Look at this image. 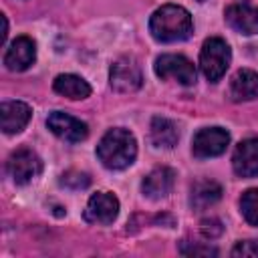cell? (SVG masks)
<instances>
[{"label": "cell", "mask_w": 258, "mask_h": 258, "mask_svg": "<svg viewBox=\"0 0 258 258\" xmlns=\"http://www.w3.org/2000/svg\"><path fill=\"white\" fill-rule=\"evenodd\" d=\"M149 32L157 42H179L191 36V14L179 4H163L149 18Z\"/></svg>", "instance_id": "6da1fadb"}, {"label": "cell", "mask_w": 258, "mask_h": 258, "mask_svg": "<svg viewBox=\"0 0 258 258\" xmlns=\"http://www.w3.org/2000/svg\"><path fill=\"white\" fill-rule=\"evenodd\" d=\"M97 157L103 163V167H107V169L129 167L137 157L135 135L123 127L109 129L97 145Z\"/></svg>", "instance_id": "7a4b0ae2"}, {"label": "cell", "mask_w": 258, "mask_h": 258, "mask_svg": "<svg viewBox=\"0 0 258 258\" xmlns=\"http://www.w3.org/2000/svg\"><path fill=\"white\" fill-rule=\"evenodd\" d=\"M230 60H232V50L224 38L210 36L204 40L200 50V69L210 83H218L226 75Z\"/></svg>", "instance_id": "3957f363"}, {"label": "cell", "mask_w": 258, "mask_h": 258, "mask_svg": "<svg viewBox=\"0 0 258 258\" xmlns=\"http://www.w3.org/2000/svg\"><path fill=\"white\" fill-rule=\"evenodd\" d=\"M109 85L117 93H135L137 89H141L143 73L139 62L129 54H123L113 60L109 69Z\"/></svg>", "instance_id": "277c9868"}, {"label": "cell", "mask_w": 258, "mask_h": 258, "mask_svg": "<svg viewBox=\"0 0 258 258\" xmlns=\"http://www.w3.org/2000/svg\"><path fill=\"white\" fill-rule=\"evenodd\" d=\"M153 71L159 79H171L183 87H191L198 79L194 62L183 54H161L155 58Z\"/></svg>", "instance_id": "5b68a950"}, {"label": "cell", "mask_w": 258, "mask_h": 258, "mask_svg": "<svg viewBox=\"0 0 258 258\" xmlns=\"http://www.w3.org/2000/svg\"><path fill=\"white\" fill-rule=\"evenodd\" d=\"M6 171L12 177V181L16 185H24L28 181H32L34 177L40 175L42 171V159L32 151V149H16L8 161H6Z\"/></svg>", "instance_id": "8992f818"}, {"label": "cell", "mask_w": 258, "mask_h": 258, "mask_svg": "<svg viewBox=\"0 0 258 258\" xmlns=\"http://www.w3.org/2000/svg\"><path fill=\"white\" fill-rule=\"evenodd\" d=\"M230 143V133L224 127H204L191 139V153L198 159L222 155Z\"/></svg>", "instance_id": "52a82bcc"}, {"label": "cell", "mask_w": 258, "mask_h": 258, "mask_svg": "<svg viewBox=\"0 0 258 258\" xmlns=\"http://www.w3.org/2000/svg\"><path fill=\"white\" fill-rule=\"evenodd\" d=\"M46 127L50 129L52 135H56L67 143H81L89 137V125L62 111H52L46 117Z\"/></svg>", "instance_id": "ba28073f"}, {"label": "cell", "mask_w": 258, "mask_h": 258, "mask_svg": "<svg viewBox=\"0 0 258 258\" xmlns=\"http://www.w3.org/2000/svg\"><path fill=\"white\" fill-rule=\"evenodd\" d=\"M119 216V200L111 191H97L89 198L85 208V220L97 226H109Z\"/></svg>", "instance_id": "9c48e42d"}, {"label": "cell", "mask_w": 258, "mask_h": 258, "mask_svg": "<svg viewBox=\"0 0 258 258\" xmlns=\"http://www.w3.org/2000/svg\"><path fill=\"white\" fill-rule=\"evenodd\" d=\"M36 60V42L30 36H16L4 52V64L12 73L30 69Z\"/></svg>", "instance_id": "30bf717a"}, {"label": "cell", "mask_w": 258, "mask_h": 258, "mask_svg": "<svg viewBox=\"0 0 258 258\" xmlns=\"http://www.w3.org/2000/svg\"><path fill=\"white\" fill-rule=\"evenodd\" d=\"M32 117V109L22 101H4L0 105V127L6 135L20 133Z\"/></svg>", "instance_id": "8fae6325"}, {"label": "cell", "mask_w": 258, "mask_h": 258, "mask_svg": "<svg viewBox=\"0 0 258 258\" xmlns=\"http://www.w3.org/2000/svg\"><path fill=\"white\" fill-rule=\"evenodd\" d=\"M232 167L240 177L258 175V137H248L236 145L232 155Z\"/></svg>", "instance_id": "7c38bea8"}, {"label": "cell", "mask_w": 258, "mask_h": 258, "mask_svg": "<svg viewBox=\"0 0 258 258\" xmlns=\"http://www.w3.org/2000/svg\"><path fill=\"white\" fill-rule=\"evenodd\" d=\"M224 18L228 26L240 34H258V6L232 4L224 10Z\"/></svg>", "instance_id": "4fadbf2b"}, {"label": "cell", "mask_w": 258, "mask_h": 258, "mask_svg": "<svg viewBox=\"0 0 258 258\" xmlns=\"http://www.w3.org/2000/svg\"><path fill=\"white\" fill-rule=\"evenodd\" d=\"M173 183H175V171H173L171 167L161 165V167L151 169V171L143 177V181H141V191H143V196L149 198V200H161V198H165V196L171 191Z\"/></svg>", "instance_id": "5bb4252c"}, {"label": "cell", "mask_w": 258, "mask_h": 258, "mask_svg": "<svg viewBox=\"0 0 258 258\" xmlns=\"http://www.w3.org/2000/svg\"><path fill=\"white\" fill-rule=\"evenodd\" d=\"M228 95L232 101H254L258 99V73L252 69H240L232 75Z\"/></svg>", "instance_id": "9a60e30c"}, {"label": "cell", "mask_w": 258, "mask_h": 258, "mask_svg": "<svg viewBox=\"0 0 258 258\" xmlns=\"http://www.w3.org/2000/svg\"><path fill=\"white\" fill-rule=\"evenodd\" d=\"M149 139L159 149H171L179 141V129L167 117H153L149 125Z\"/></svg>", "instance_id": "2e32d148"}, {"label": "cell", "mask_w": 258, "mask_h": 258, "mask_svg": "<svg viewBox=\"0 0 258 258\" xmlns=\"http://www.w3.org/2000/svg\"><path fill=\"white\" fill-rule=\"evenodd\" d=\"M222 198V185L214 179H200L191 185L189 191V206L198 212L214 206Z\"/></svg>", "instance_id": "e0dca14e"}, {"label": "cell", "mask_w": 258, "mask_h": 258, "mask_svg": "<svg viewBox=\"0 0 258 258\" xmlns=\"http://www.w3.org/2000/svg\"><path fill=\"white\" fill-rule=\"evenodd\" d=\"M52 89H54V93H58L67 99H73V101H81L91 95V85L83 77L73 75V73L58 75L52 83Z\"/></svg>", "instance_id": "ac0fdd59"}, {"label": "cell", "mask_w": 258, "mask_h": 258, "mask_svg": "<svg viewBox=\"0 0 258 258\" xmlns=\"http://www.w3.org/2000/svg\"><path fill=\"white\" fill-rule=\"evenodd\" d=\"M240 214L252 226H258V187H250L240 198Z\"/></svg>", "instance_id": "d6986e66"}, {"label": "cell", "mask_w": 258, "mask_h": 258, "mask_svg": "<svg viewBox=\"0 0 258 258\" xmlns=\"http://www.w3.org/2000/svg\"><path fill=\"white\" fill-rule=\"evenodd\" d=\"M179 252L183 256H218V248L210 246V244H194V242H187L183 240L179 244Z\"/></svg>", "instance_id": "ffe728a7"}, {"label": "cell", "mask_w": 258, "mask_h": 258, "mask_svg": "<svg viewBox=\"0 0 258 258\" xmlns=\"http://www.w3.org/2000/svg\"><path fill=\"white\" fill-rule=\"evenodd\" d=\"M89 183H91L89 175L87 173H81V171H67L60 177V185L71 187V189H81V187H87Z\"/></svg>", "instance_id": "44dd1931"}, {"label": "cell", "mask_w": 258, "mask_h": 258, "mask_svg": "<svg viewBox=\"0 0 258 258\" xmlns=\"http://www.w3.org/2000/svg\"><path fill=\"white\" fill-rule=\"evenodd\" d=\"M232 256L236 258H254L258 256V242L256 240H242L232 248Z\"/></svg>", "instance_id": "7402d4cb"}, {"label": "cell", "mask_w": 258, "mask_h": 258, "mask_svg": "<svg viewBox=\"0 0 258 258\" xmlns=\"http://www.w3.org/2000/svg\"><path fill=\"white\" fill-rule=\"evenodd\" d=\"M200 230H202V234L206 238L214 240V238H218L224 232V226H222V222L218 218H206V220L200 222Z\"/></svg>", "instance_id": "603a6c76"}, {"label": "cell", "mask_w": 258, "mask_h": 258, "mask_svg": "<svg viewBox=\"0 0 258 258\" xmlns=\"http://www.w3.org/2000/svg\"><path fill=\"white\" fill-rule=\"evenodd\" d=\"M196 2H204V0H196Z\"/></svg>", "instance_id": "cb8c5ba5"}]
</instances>
